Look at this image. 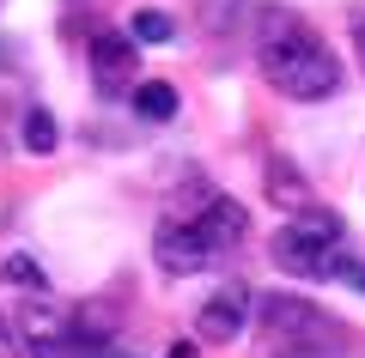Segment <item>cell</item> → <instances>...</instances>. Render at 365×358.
<instances>
[{"mask_svg":"<svg viewBox=\"0 0 365 358\" xmlns=\"http://www.w3.org/2000/svg\"><path fill=\"white\" fill-rule=\"evenodd\" d=\"M256 61L268 73L274 91H287L299 103H323L341 91V61L299 13L287 6H268L262 13V31H256Z\"/></svg>","mask_w":365,"mask_h":358,"instance_id":"1","label":"cell"},{"mask_svg":"<svg viewBox=\"0 0 365 358\" xmlns=\"http://www.w3.org/2000/svg\"><path fill=\"white\" fill-rule=\"evenodd\" d=\"M244 231H250L244 206L225 201V194H207L189 219H158L153 261L170 273V280H189V273H201V268H213V261L232 256V249L244 243Z\"/></svg>","mask_w":365,"mask_h":358,"instance_id":"2","label":"cell"},{"mask_svg":"<svg viewBox=\"0 0 365 358\" xmlns=\"http://www.w3.org/2000/svg\"><path fill=\"white\" fill-rule=\"evenodd\" d=\"M274 268L292 273V280H347L365 292V261H353V243H347V225H341L329 206H311V213L287 219L268 243Z\"/></svg>","mask_w":365,"mask_h":358,"instance_id":"3","label":"cell"},{"mask_svg":"<svg viewBox=\"0 0 365 358\" xmlns=\"http://www.w3.org/2000/svg\"><path fill=\"white\" fill-rule=\"evenodd\" d=\"M268 358H335L347 346V328L311 304V298H268L262 304Z\"/></svg>","mask_w":365,"mask_h":358,"instance_id":"4","label":"cell"},{"mask_svg":"<svg viewBox=\"0 0 365 358\" xmlns=\"http://www.w3.org/2000/svg\"><path fill=\"white\" fill-rule=\"evenodd\" d=\"M91 61V85L104 91V98H116V91L134 85V73H140V49H134V37H122V31H98L86 49Z\"/></svg>","mask_w":365,"mask_h":358,"instance_id":"5","label":"cell"},{"mask_svg":"<svg viewBox=\"0 0 365 358\" xmlns=\"http://www.w3.org/2000/svg\"><path fill=\"white\" fill-rule=\"evenodd\" d=\"M244 322H250V285H244V280H225L220 292L201 304L195 334H201V340H237V334H244Z\"/></svg>","mask_w":365,"mask_h":358,"instance_id":"6","label":"cell"},{"mask_svg":"<svg viewBox=\"0 0 365 358\" xmlns=\"http://www.w3.org/2000/svg\"><path fill=\"white\" fill-rule=\"evenodd\" d=\"M268 194H274V201H280V206H287V213L292 219H299V213H311V189H304V177H299V170H292L287 164V158H274V164H268Z\"/></svg>","mask_w":365,"mask_h":358,"instance_id":"7","label":"cell"},{"mask_svg":"<svg viewBox=\"0 0 365 358\" xmlns=\"http://www.w3.org/2000/svg\"><path fill=\"white\" fill-rule=\"evenodd\" d=\"M19 140H25V152L49 158V152H55V140H61V128H55V115L43 110V103H31V110H25V122H19Z\"/></svg>","mask_w":365,"mask_h":358,"instance_id":"8","label":"cell"},{"mask_svg":"<svg viewBox=\"0 0 365 358\" xmlns=\"http://www.w3.org/2000/svg\"><path fill=\"white\" fill-rule=\"evenodd\" d=\"M134 110H140L146 122H170V115H177V85H165V79H140V85H134Z\"/></svg>","mask_w":365,"mask_h":358,"instance_id":"9","label":"cell"},{"mask_svg":"<svg viewBox=\"0 0 365 358\" xmlns=\"http://www.w3.org/2000/svg\"><path fill=\"white\" fill-rule=\"evenodd\" d=\"M0 273H6V285H25V298H49V273H43L31 256H6Z\"/></svg>","mask_w":365,"mask_h":358,"instance_id":"10","label":"cell"},{"mask_svg":"<svg viewBox=\"0 0 365 358\" xmlns=\"http://www.w3.org/2000/svg\"><path fill=\"white\" fill-rule=\"evenodd\" d=\"M170 31H177V25H170L165 13H134V25H128V37H134V43H165Z\"/></svg>","mask_w":365,"mask_h":358,"instance_id":"11","label":"cell"},{"mask_svg":"<svg viewBox=\"0 0 365 358\" xmlns=\"http://www.w3.org/2000/svg\"><path fill=\"white\" fill-rule=\"evenodd\" d=\"M353 43H359V61H365V13L353 19Z\"/></svg>","mask_w":365,"mask_h":358,"instance_id":"12","label":"cell"},{"mask_svg":"<svg viewBox=\"0 0 365 358\" xmlns=\"http://www.w3.org/2000/svg\"><path fill=\"white\" fill-rule=\"evenodd\" d=\"M165 358H195V346H189V340H177V346H170Z\"/></svg>","mask_w":365,"mask_h":358,"instance_id":"13","label":"cell"},{"mask_svg":"<svg viewBox=\"0 0 365 358\" xmlns=\"http://www.w3.org/2000/svg\"><path fill=\"white\" fill-rule=\"evenodd\" d=\"M0 352H6V328H0Z\"/></svg>","mask_w":365,"mask_h":358,"instance_id":"14","label":"cell"}]
</instances>
